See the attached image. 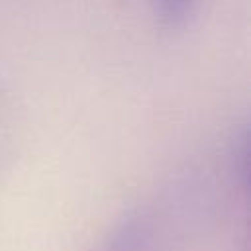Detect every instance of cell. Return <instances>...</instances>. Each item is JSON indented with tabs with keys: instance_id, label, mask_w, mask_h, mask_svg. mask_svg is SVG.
Returning a JSON list of instances; mask_svg holds the SVG:
<instances>
[{
	"instance_id": "6da1fadb",
	"label": "cell",
	"mask_w": 251,
	"mask_h": 251,
	"mask_svg": "<svg viewBox=\"0 0 251 251\" xmlns=\"http://www.w3.org/2000/svg\"><path fill=\"white\" fill-rule=\"evenodd\" d=\"M155 224L145 210L124 214L108 233L100 251H153Z\"/></svg>"
},
{
	"instance_id": "7a4b0ae2",
	"label": "cell",
	"mask_w": 251,
	"mask_h": 251,
	"mask_svg": "<svg viewBox=\"0 0 251 251\" xmlns=\"http://www.w3.org/2000/svg\"><path fill=\"white\" fill-rule=\"evenodd\" d=\"M149 4L163 25L180 27L194 16L200 0H149Z\"/></svg>"
}]
</instances>
